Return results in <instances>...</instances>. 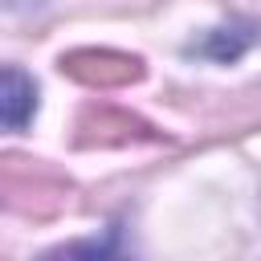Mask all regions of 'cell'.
I'll return each mask as SVG.
<instances>
[{"mask_svg":"<svg viewBox=\"0 0 261 261\" xmlns=\"http://www.w3.org/2000/svg\"><path fill=\"white\" fill-rule=\"evenodd\" d=\"M245 24H249V20H245ZM245 24H232V29H212V33H208V41L200 45V53H204V57H216V61H237V57H241V53L257 41V29H253V33H245V37H237Z\"/></svg>","mask_w":261,"mask_h":261,"instance_id":"3957f363","label":"cell"},{"mask_svg":"<svg viewBox=\"0 0 261 261\" xmlns=\"http://www.w3.org/2000/svg\"><path fill=\"white\" fill-rule=\"evenodd\" d=\"M41 261H130L118 245V237H102V241H69V245H57L49 249Z\"/></svg>","mask_w":261,"mask_h":261,"instance_id":"7a4b0ae2","label":"cell"},{"mask_svg":"<svg viewBox=\"0 0 261 261\" xmlns=\"http://www.w3.org/2000/svg\"><path fill=\"white\" fill-rule=\"evenodd\" d=\"M33 110H37V82L20 65H4V82H0V118H4V126L24 130Z\"/></svg>","mask_w":261,"mask_h":261,"instance_id":"6da1fadb","label":"cell"}]
</instances>
